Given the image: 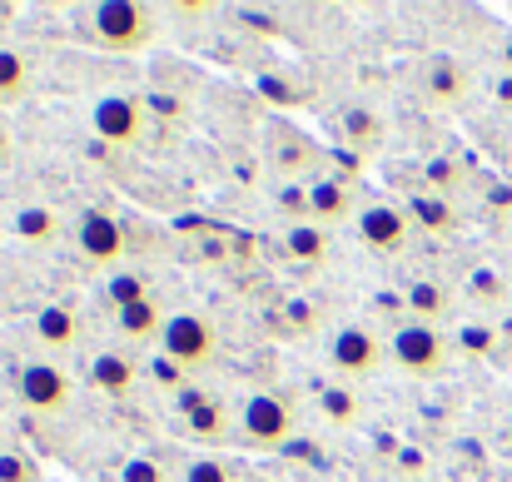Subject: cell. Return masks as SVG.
<instances>
[{
  "label": "cell",
  "mask_w": 512,
  "mask_h": 482,
  "mask_svg": "<svg viewBox=\"0 0 512 482\" xmlns=\"http://www.w3.org/2000/svg\"><path fill=\"white\" fill-rule=\"evenodd\" d=\"M85 40H95L100 50H115V55H130V50H145L155 35H160V15L140 0H100L85 10Z\"/></svg>",
  "instance_id": "cell-1"
},
{
  "label": "cell",
  "mask_w": 512,
  "mask_h": 482,
  "mask_svg": "<svg viewBox=\"0 0 512 482\" xmlns=\"http://www.w3.org/2000/svg\"><path fill=\"white\" fill-rule=\"evenodd\" d=\"M388 358H393V368H403L408 378H438V373L448 368V358H453V343H448L443 328L408 319L388 333Z\"/></svg>",
  "instance_id": "cell-2"
},
{
  "label": "cell",
  "mask_w": 512,
  "mask_h": 482,
  "mask_svg": "<svg viewBox=\"0 0 512 482\" xmlns=\"http://www.w3.org/2000/svg\"><path fill=\"white\" fill-rule=\"evenodd\" d=\"M160 348L174 368L184 373H199L219 358V328L204 319V314H170L165 319V333H160Z\"/></svg>",
  "instance_id": "cell-3"
},
{
  "label": "cell",
  "mask_w": 512,
  "mask_h": 482,
  "mask_svg": "<svg viewBox=\"0 0 512 482\" xmlns=\"http://www.w3.org/2000/svg\"><path fill=\"white\" fill-rule=\"evenodd\" d=\"M294 408L279 398V393H249L244 403H239V438L249 443V448H259V453H274V448H284L289 438H294Z\"/></svg>",
  "instance_id": "cell-4"
},
{
  "label": "cell",
  "mask_w": 512,
  "mask_h": 482,
  "mask_svg": "<svg viewBox=\"0 0 512 482\" xmlns=\"http://www.w3.org/2000/svg\"><path fill=\"white\" fill-rule=\"evenodd\" d=\"M90 130H95L105 145L130 150V145H140L145 130H150V105H145L140 95H100V100L90 105Z\"/></svg>",
  "instance_id": "cell-5"
},
{
  "label": "cell",
  "mask_w": 512,
  "mask_h": 482,
  "mask_svg": "<svg viewBox=\"0 0 512 482\" xmlns=\"http://www.w3.org/2000/svg\"><path fill=\"white\" fill-rule=\"evenodd\" d=\"M383 358H388V338H378V333L363 328V323H348V328H339V333L329 338V363H334V373L348 378V383L373 378V373L383 368Z\"/></svg>",
  "instance_id": "cell-6"
},
{
  "label": "cell",
  "mask_w": 512,
  "mask_h": 482,
  "mask_svg": "<svg viewBox=\"0 0 512 482\" xmlns=\"http://www.w3.org/2000/svg\"><path fill=\"white\" fill-rule=\"evenodd\" d=\"M15 393H20V403H25L30 413H40V418H55V413H65V408H70V393H75V383H70V373H65L60 363L40 358V363H25V368H20V378H15Z\"/></svg>",
  "instance_id": "cell-7"
},
{
  "label": "cell",
  "mask_w": 512,
  "mask_h": 482,
  "mask_svg": "<svg viewBox=\"0 0 512 482\" xmlns=\"http://www.w3.org/2000/svg\"><path fill=\"white\" fill-rule=\"evenodd\" d=\"M75 244H80V254H85L90 264L110 269V264L125 259V224H120L110 209H85V214L75 219Z\"/></svg>",
  "instance_id": "cell-8"
},
{
  "label": "cell",
  "mask_w": 512,
  "mask_h": 482,
  "mask_svg": "<svg viewBox=\"0 0 512 482\" xmlns=\"http://www.w3.org/2000/svg\"><path fill=\"white\" fill-rule=\"evenodd\" d=\"M358 239L373 254H398L413 239V214H403L398 204H368L358 214Z\"/></svg>",
  "instance_id": "cell-9"
},
{
  "label": "cell",
  "mask_w": 512,
  "mask_h": 482,
  "mask_svg": "<svg viewBox=\"0 0 512 482\" xmlns=\"http://www.w3.org/2000/svg\"><path fill=\"white\" fill-rule=\"evenodd\" d=\"M423 90L433 105H463L473 95V70L458 55H433L423 65Z\"/></svg>",
  "instance_id": "cell-10"
},
{
  "label": "cell",
  "mask_w": 512,
  "mask_h": 482,
  "mask_svg": "<svg viewBox=\"0 0 512 482\" xmlns=\"http://www.w3.org/2000/svg\"><path fill=\"white\" fill-rule=\"evenodd\" d=\"M90 388L120 403V398H130L140 388V363L130 353H120V348H100L90 358Z\"/></svg>",
  "instance_id": "cell-11"
},
{
  "label": "cell",
  "mask_w": 512,
  "mask_h": 482,
  "mask_svg": "<svg viewBox=\"0 0 512 482\" xmlns=\"http://www.w3.org/2000/svg\"><path fill=\"white\" fill-rule=\"evenodd\" d=\"M35 338L50 348V353H70L80 348V314L70 304H45L35 314Z\"/></svg>",
  "instance_id": "cell-12"
},
{
  "label": "cell",
  "mask_w": 512,
  "mask_h": 482,
  "mask_svg": "<svg viewBox=\"0 0 512 482\" xmlns=\"http://www.w3.org/2000/svg\"><path fill=\"white\" fill-rule=\"evenodd\" d=\"M309 224H343L348 214H353V194H348V184L343 179H314L309 189Z\"/></svg>",
  "instance_id": "cell-13"
},
{
  "label": "cell",
  "mask_w": 512,
  "mask_h": 482,
  "mask_svg": "<svg viewBox=\"0 0 512 482\" xmlns=\"http://www.w3.org/2000/svg\"><path fill=\"white\" fill-rule=\"evenodd\" d=\"M284 254H289V264H324L329 259V229L324 224H309V219H299V224H289L284 229Z\"/></svg>",
  "instance_id": "cell-14"
},
{
  "label": "cell",
  "mask_w": 512,
  "mask_h": 482,
  "mask_svg": "<svg viewBox=\"0 0 512 482\" xmlns=\"http://www.w3.org/2000/svg\"><path fill=\"white\" fill-rule=\"evenodd\" d=\"M115 328H120L130 343H160L165 314H160L155 299H140V304H130V309H115Z\"/></svg>",
  "instance_id": "cell-15"
},
{
  "label": "cell",
  "mask_w": 512,
  "mask_h": 482,
  "mask_svg": "<svg viewBox=\"0 0 512 482\" xmlns=\"http://www.w3.org/2000/svg\"><path fill=\"white\" fill-rule=\"evenodd\" d=\"M403 304H408V319L413 323H438L448 319V289L443 284H433V279H413L408 289H403Z\"/></svg>",
  "instance_id": "cell-16"
},
{
  "label": "cell",
  "mask_w": 512,
  "mask_h": 482,
  "mask_svg": "<svg viewBox=\"0 0 512 482\" xmlns=\"http://www.w3.org/2000/svg\"><path fill=\"white\" fill-rule=\"evenodd\" d=\"M319 413H324V423H334V428H358V423H363V398H358L348 383H324Z\"/></svg>",
  "instance_id": "cell-17"
},
{
  "label": "cell",
  "mask_w": 512,
  "mask_h": 482,
  "mask_svg": "<svg viewBox=\"0 0 512 482\" xmlns=\"http://www.w3.org/2000/svg\"><path fill=\"white\" fill-rule=\"evenodd\" d=\"M343 140H348L358 155H373V150L383 145V120H378V110L348 105V110H343Z\"/></svg>",
  "instance_id": "cell-18"
},
{
  "label": "cell",
  "mask_w": 512,
  "mask_h": 482,
  "mask_svg": "<svg viewBox=\"0 0 512 482\" xmlns=\"http://www.w3.org/2000/svg\"><path fill=\"white\" fill-rule=\"evenodd\" d=\"M10 234L25 239V244H55L60 239V214L50 204H30V209H20L10 219Z\"/></svg>",
  "instance_id": "cell-19"
},
{
  "label": "cell",
  "mask_w": 512,
  "mask_h": 482,
  "mask_svg": "<svg viewBox=\"0 0 512 482\" xmlns=\"http://www.w3.org/2000/svg\"><path fill=\"white\" fill-rule=\"evenodd\" d=\"M184 423H189V438H199V443H224L229 438V413L219 403H209V398H194Z\"/></svg>",
  "instance_id": "cell-20"
},
{
  "label": "cell",
  "mask_w": 512,
  "mask_h": 482,
  "mask_svg": "<svg viewBox=\"0 0 512 482\" xmlns=\"http://www.w3.org/2000/svg\"><path fill=\"white\" fill-rule=\"evenodd\" d=\"M30 90V60L20 50H0V105H20Z\"/></svg>",
  "instance_id": "cell-21"
},
{
  "label": "cell",
  "mask_w": 512,
  "mask_h": 482,
  "mask_svg": "<svg viewBox=\"0 0 512 482\" xmlns=\"http://www.w3.org/2000/svg\"><path fill=\"white\" fill-rule=\"evenodd\" d=\"M105 294H110V309H130V304H140V299H150V289H145V279H140V274H130V269H120V274H110V284H105Z\"/></svg>",
  "instance_id": "cell-22"
},
{
  "label": "cell",
  "mask_w": 512,
  "mask_h": 482,
  "mask_svg": "<svg viewBox=\"0 0 512 482\" xmlns=\"http://www.w3.org/2000/svg\"><path fill=\"white\" fill-rule=\"evenodd\" d=\"M184 482H234V468L224 463V458H189L184 463Z\"/></svg>",
  "instance_id": "cell-23"
},
{
  "label": "cell",
  "mask_w": 512,
  "mask_h": 482,
  "mask_svg": "<svg viewBox=\"0 0 512 482\" xmlns=\"http://www.w3.org/2000/svg\"><path fill=\"white\" fill-rule=\"evenodd\" d=\"M120 482H165V468H160V458H150V453H135V458L120 468Z\"/></svg>",
  "instance_id": "cell-24"
},
{
  "label": "cell",
  "mask_w": 512,
  "mask_h": 482,
  "mask_svg": "<svg viewBox=\"0 0 512 482\" xmlns=\"http://www.w3.org/2000/svg\"><path fill=\"white\" fill-rule=\"evenodd\" d=\"M458 348H463V353H473V358H488V353L498 348V333H493V328H483V323H473V328H463V333H458Z\"/></svg>",
  "instance_id": "cell-25"
},
{
  "label": "cell",
  "mask_w": 512,
  "mask_h": 482,
  "mask_svg": "<svg viewBox=\"0 0 512 482\" xmlns=\"http://www.w3.org/2000/svg\"><path fill=\"white\" fill-rule=\"evenodd\" d=\"M418 219H428V229L433 234H453V224H458V214L448 209V204H438V199H428V204H418V214H413V224Z\"/></svg>",
  "instance_id": "cell-26"
},
{
  "label": "cell",
  "mask_w": 512,
  "mask_h": 482,
  "mask_svg": "<svg viewBox=\"0 0 512 482\" xmlns=\"http://www.w3.org/2000/svg\"><path fill=\"white\" fill-rule=\"evenodd\" d=\"M0 482H35V463L25 453H0Z\"/></svg>",
  "instance_id": "cell-27"
},
{
  "label": "cell",
  "mask_w": 512,
  "mask_h": 482,
  "mask_svg": "<svg viewBox=\"0 0 512 482\" xmlns=\"http://www.w3.org/2000/svg\"><path fill=\"white\" fill-rule=\"evenodd\" d=\"M165 15H170V20H209L214 5H209V0H170Z\"/></svg>",
  "instance_id": "cell-28"
},
{
  "label": "cell",
  "mask_w": 512,
  "mask_h": 482,
  "mask_svg": "<svg viewBox=\"0 0 512 482\" xmlns=\"http://www.w3.org/2000/svg\"><path fill=\"white\" fill-rule=\"evenodd\" d=\"M279 164L299 174V169H309V164H314V150H309V145H304V140L294 135V150H279Z\"/></svg>",
  "instance_id": "cell-29"
},
{
  "label": "cell",
  "mask_w": 512,
  "mask_h": 482,
  "mask_svg": "<svg viewBox=\"0 0 512 482\" xmlns=\"http://www.w3.org/2000/svg\"><path fill=\"white\" fill-rule=\"evenodd\" d=\"M473 294H493V299H498V294H503V279H498V274H478V279H473Z\"/></svg>",
  "instance_id": "cell-30"
},
{
  "label": "cell",
  "mask_w": 512,
  "mask_h": 482,
  "mask_svg": "<svg viewBox=\"0 0 512 482\" xmlns=\"http://www.w3.org/2000/svg\"><path fill=\"white\" fill-rule=\"evenodd\" d=\"M498 105L512 115V75H503V80H498Z\"/></svg>",
  "instance_id": "cell-31"
},
{
  "label": "cell",
  "mask_w": 512,
  "mask_h": 482,
  "mask_svg": "<svg viewBox=\"0 0 512 482\" xmlns=\"http://www.w3.org/2000/svg\"><path fill=\"white\" fill-rule=\"evenodd\" d=\"M5 164H15V140L0 130V169H5Z\"/></svg>",
  "instance_id": "cell-32"
},
{
  "label": "cell",
  "mask_w": 512,
  "mask_h": 482,
  "mask_svg": "<svg viewBox=\"0 0 512 482\" xmlns=\"http://www.w3.org/2000/svg\"><path fill=\"white\" fill-rule=\"evenodd\" d=\"M498 65H503V75H512V35L503 40V50H498Z\"/></svg>",
  "instance_id": "cell-33"
},
{
  "label": "cell",
  "mask_w": 512,
  "mask_h": 482,
  "mask_svg": "<svg viewBox=\"0 0 512 482\" xmlns=\"http://www.w3.org/2000/svg\"><path fill=\"white\" fill-rule=\"evenodd\" d=\"M508 448H512V423H508Z\"/></svg>",
  "instance_id": "cell-34"
},
{
  "label": "cell",
  "mask_w": 512,
  "mask_h": 482,
  "mask_svg": "<svg viewBox=\"0 0 512 482\" xmlns=\"http://www.w3.org/2000/svg\"><path fill=\"white\" fill-rule=\"evenodd\" d=\"M508 164H512V160H508Z\"/></svg>",
  "instance_id": "cell-35"
}]
</instances>
